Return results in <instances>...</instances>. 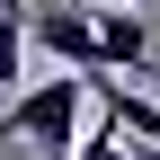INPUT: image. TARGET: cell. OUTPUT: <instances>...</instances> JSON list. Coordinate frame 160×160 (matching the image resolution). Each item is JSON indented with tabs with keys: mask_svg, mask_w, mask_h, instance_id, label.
<instances>
[{
	"mask_svg": "<svg viewBox=\"0 0 160 160\" xmlns=\"http://www.w3.org/2000/svg\"><path fill=\"white\" fill-rule=\"evenodd\" d=\"M27 45H45L62 71H107V53H98V18L89 0H27Z\"/></svg>",
	"mask_w": 160,
	"mask_h": 160,
	"instance_id": "2",
	"label": "cell"
},
{
	"mask_svg": "<svg viewBox=\"0 0 160 160\" xmlns=\"http://www.w3.org/2000/svg\"><path fill=\"white\" fill-rule=\"evenodd\" d=\"M0 18H27V0H0Z\"/></svg>",
	"mask_w": 160,
	"mask_h": 160,
	"instance_id": "7",
	"label": "cell"
},
{
	"mask_svg": "<svg viewBox=\"0 0 160 160\" xmlns=\"http://www.w3.org/2000/svg\"><path fill=\"white\" fill-rule=\"evenodd\" d=\"M151 71H160V62H151Z\"/></svg>",
	"mask_w": 160,
	"mask_h": 160,
	"instance_id": "9",
	"label": "cell"
},
{
	"mask_svg": "<svg viewBox=\"0 0 160 160\" xmlns=\"http://www.w3.org/2000/svg\"><path fill=\"white\" fill-rule=\"evenodd\" d=\"M71 160H133V151H125V133H116L107 116H98V125L80 133V151H71Z\"/></svg>",
	"mask_w": 160,
	"mask_h": 160,
	"instance_id": "5",
	"label": "cell"
},
{
	"mask_svg": "<svg viewBox=\"0 0 160 160\" xmlns=\"http://www.w3.org/2000/svg\"><path fill=\"white\" fill-rule=\"evenodd\" d=\"M89 80L80 71H53V80H36V89H18L9 98V116H0V142H27L36 160H71L80 151V133H89Z\"/></svg>",
	"mask_w": 160,
	"mask_h": 160,
	"instance_id": "1",
	"label": "cell"
},
{
	"mask_svg": "<svg viewBox=\"0 0 160 160\" xmlns=\"http://www.w3.org/2000/svg\"><path fill=\"white\" fill-rule=\"evenodd\" d=\"M133 9H160V0H133Z\"/></svg>",
	"mask_w": 160,
	"mask_h": 160,
	"instance_id": "8",
	"label": "cell"
},
{
	"mask_svg": "<svg viewBox=\"0 0 160 160\" xmlns=\"http://www.w3.org/2000/svg\"><path fill=\"white\" fill-rule=\"evenodd\" d=\"M89 18H98V53H107V71H116V80H125V71L142 80V71H151V9H133V0H98Z\"/></svg>",
	"mask_w": 160,
	"mask_h": 160,
	"instance_id": "3",
	"label": "cell"
},
{
	"mask_svg": "<svg viewBox=\"0 0 160 160\" xmlns=\"http://www.w3.org/2000/svg\"><path fill=\"white\" fill-rule=\"evenodd\" d=\"M27 80V18H0V89Z\"/></svg>",
	"mask_w": 160,
	"mask_h": 160,
	"instance_id": "4",
	"label": "cell"
},
{
	"mask_svg": "<svg viewBox=\"0 0 160 160\" xmlns=\"http://www.w3.org/2000/svg\"><path fill=\"white\" fill-rule=\"evenodd\" d=\"M125 151H133V160H160V142H125Z\"/></svg>",
	"mask_w": 160,
	"mask_h": 160,
	"instance_id": "6",
	"label": "cell"
}]
</instances>
